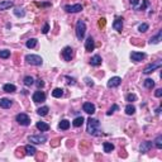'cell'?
Instances as JSON below:
<instances>
[{"label": "cell", "instance_id": "6da1fadb", "mask_svg": "<svg viewBox=\"0 0 162 162\" xmlns=\"http://www.w3.org/2000/svg\"><path fill=\"white\" fill-rule=\"evenodd\" d=\"M89 134L91 136H100V123L98 119L94 118H89L88 119V128H86Z\"/></svg>", "mask_w": 162, "mask_h": 162}, {"label": "cell", "instance_id": "7a4b0ae2", "mask_svg": "<svg viewBox=\"0 0 162 162\" xmlns=\"http://www.w3.org/2000/svg\"><path fill=\"white\" fill-rule=\"evenodd\" d=\"M75 32H76V37L79 41H82L85 37V33H86V24L84 20H77L76 23V29H75Z\"/></svg>", "mask_w": 162, "mask_h": 162}, {"label": "cell", "instance_id": "3957f363", "mask_svg": "<svg viewBox=\"0 0 162 162\" xmlns=\"http://www.w3.org/2000/svg\"><path fill=\"white\" fill-rule=\"evenodd\" d=\"M26 61L28 62L29 65H33V66H41V65L43 63L42 57L38 56V54H27Z\"/></svg>", "mask_w": 162, "mask_h": 162}, {"label": "cell", "instance_id": "277c9868", "mask_svg": "<svg viewBox=\"0 0 162 162\" xmlns=\"http://www.w3.org/2000/svg\"><path fill=\"white\" fill-rule=\"evenodd\" d=\"M15 120L20 124V125H24V127H27V125H29V124H30L29 117L27 115V114H24V113H20V114L17 115L15 117Z\"/></svg>", "mask_w": 162, "mask_h": 162}, {"label": "cell", "instance_id": "5b68a950", "mask_svg": "<svg viewBox=\"0 0 162 162\" xmlns=\"http://www.w3.org/2000/svg\"><path fill=\"white\" fill-rule=\"evenodd\" d=\"M72 56H74V50L70 47V46H66L62 50V57H63L65 61H71L72 60Z\"/></svg>", "mask_w": 162, "mask_h": 162}, {"label": "cell", "instance_id": "8992f818", "mask_svg": "<svg viewBox=\"0 0 162 162\" xmlns=\"http://www.w3.org/2000/svg\"><path fill=\"white\" fill-rule=\"evenodd\" d=\"M28 141L32 143H36V144H41V143L47 142V137L44 134H42V136H29Z\"/></svg>", "mask_w": 162, "mask_h": 162}, {"label": "cell", "instance_id": "52a82bcc", "mask_svg": "<svg viewBox=\"0 0 162 162\" xmlns=\"http://www.w3.org/2000/svg\"><path fill=\"white\" fill-rule=\"evenodd\" d=\"M161 61H158V62H156V63H150V65H147L146 67H144V70H143V74H146V75H148V74H151V72H153L154 70H157V68H160L161 67Z\"/></svg>", "mask_w": 162, "mask_h": 162}, {"label": "cell", "instance_id": "ba28073f", "mask_svg": "<svg viewBox=\"0 0 162 162\" xmlns=\"http://www.w3.org/2000/svg\"><path fill=\"white\" fill-rule=\"evenodd\" d=\"M32 99H33V101L34 103H43L44 100H46V94H44L43 91H36L33 94L32 96Z\"/></svg>", "mask_w": 162, "mask_h": 162}, {"label": "cell", "instance_id": "9c48e42d", "mask_svg": "<svg viewBox=\"0 0 162 162\" xmlns=\"http://www.w3.org/2000/svg\"><path fill=\"white\" fill-rule=\"evenodd\" d=\"M65 10L67 13H79L82 10V5L81 4H74V5H65Z\"/></svg>", "mask_w": 162, "mask_h": 162}, {"label": "cell", "instance_id": "30bf717a", "mask_svg": "<svg viewBox=\"0 0 162 162\" xmlns=\"http://www.w3.org/2000/svg\"><path fill=\"white\" fill-rule=\"evenodd\" d=\"M94 48H95V42H94V38L90 36L85 41V50L88 52H91V51H94Z\"/></svg>", "mask_w": 162, "mask_h": 162}, {"label": "cell", "instance_id": "8fae6325", "mask_svg": "<svg viewBox=\"0 0 162 162\" xmlns=\"http://www.w3.org/2000/svg\"><path fill=\"white\" fill-rule=\"evenodd\" d=\"M113 28H114L117 32H122L123 30V18H120V17H117L115 20L113 22Z\"/></svg>", "mask_w": 162, "mask_h": 162}, {"label": "cell", "instance_id": "7c38bea8", "mask_svg": "<svg viewBox=\"0 0 162 162\" xmlns=\"http://www.w3.org/2000/svg\"><path fill=\"white\" fill-rule=\"evenodd\" d=\"M130 58H132V61H134V62H141L142 60L146 58V53H143V52H132L130 53Z\"/></svg>", "mask_w": 162, "mask_h": 162}, {"label": "cell", "instance_id": "4fadbf2b", "mask_svg": "<svg viewBox=\"0 0 162 162\" xmlns=\"http://www.w3.org/2000/svg\"><path fill=\"white\" fill-rule=\"evenodd\" d=\"M120 84H122V79H120L119 76H114L108 81V88H110V89L117 88V86H119Z\"/></svg>", "mask_w": 162, "mask_h": 162}, {"label": "cell", "instance_id": "5bb4252c", "mask_svg": "<svg viewBox=\"0 0 162 162\" xmlns=\"http://www.w3.org/2000/svg\"><path fill=\"white\" fill-rule=\"evenodd\" d=\"M82 109H84V112L88 113V114H94L95 113V105L92 104V103H84Z\"/></svg>", "mask_w": 162, "mask_h": 162}, {"label": "cell", "instance_id": "9a60e30c", "mask_svg": "<svg viewBox=\"0 0 162 162\" xmlns=\"http://www.w3.org/2000/svg\"><path fill=\"white\" fill-rule=\"evenodd\" d=\"M152 148V142H150V141H146V142H143L142 144L139 146V151L141 153H147L148 151Z\"/></svg>", "mask_w": 162, "mask_h": 162}, {"label": "cell", "instance_id": "2e32d148", "mask_svg": "<svg viewBox=\"0 0 162 162\" xmlns=\"http://www.w3.org/2000/svg\"><path fill=\"white\" fill-rule=\"evenodd\" d=\"M24 151H26V154L27 156H34L37 152V150H36V147L34 146H30V144H27L26 147H24Z\"/></svg>", "mask_w": 162, "mask_h": 162}, {"label": "cell", "instance_id": "e0dca14e", "mask_svg": "<svg viewBox=\"0 0 162 162\" xmlns=\"http://www.w3.org/2000/svg\"><path fill=\"white\" fill-rule=\"evenodd\" d=\"M90 65L91 66H100L101 65V57L99 56V54H95V56H92L91 57V60H90Z\"/></svg>", "mask_w": 162, "mask_h": 162}, {"label": "cell", "instance_id": "ac0fdd59", "mask_svg": "<svg viewBox=\"0 0 162 162\" xmlns=\"http://www.w3.org/2000/svg\"><path fill=\"white\" fill-rule=\"evenodd\" d=\"M12 100H9V99H6V98H3V99H0V108H3V109H8L12 106Z\"/></svg>", "mask_w": 162, "mask_h": 162}, {"label": "cell", "instance_id": "d6986e66", "mask_svg": "<svg viewBox=\"0 0 162 162\" xmlns=\"http://www.w3.org/2000/svg\"><path fill=\"white\" fill-rule=\"evenodd\" d=\"M161 38H162V30H158V33L156 34V36H154V37H151L150 44H157V43H160Z\"/></svg>", "mask_w": 162, "mask_h": 162}, {"label": "cell", "instance_id": "ffe728a7", "mask_svg": "<svg viewBox=\"0 0 162 162\" xmlns=\"http://www.w3.org/2000/svg\"><path fill=\"white\" fill-rule=\"evenodd\" d=\"M13 5H14V3L10 1V0H5V1H1V3H0V12H1V10H6V9L12 8Z\"/></svg>", "mask_w": 162, "mask_h": 162}, {"label": "cell", "instance_id": "44dd1931", "mask_svg": "<svg viewBox=\"0 0 162 162\" xmlns=\"http://www.w3.org/2000/svg\"><path fill=\"white\" fill-rule=\"evenodd\" d=\"M3 90L5 92H15L17 88H15V85H13V84H5L3 86Z\"/></svg>", "mask_w": 162, "mask_h": 162}, {"label": "cell", "instance_id": "7402d4cb", "mask_svg": "<svg viewBox=\"0 0 162 162\" xmlns=\"http://www.w3.org/2000/svg\"><path fill=\"white\" fill-rule=\"evenodd\" d=\"M58 128L62 129V130H67L68 128H70V122H68L67 119H63L61 120L60 124H58Z\"/></svg>", "mask_w": 162, "mask_h": 162}, {"label": "cell", "instance_id": "603a6c76", "mask_svg": "<svg viewBox=\"0 0 162 162\" xmlns=\"http://www.w3.org/2000/svg\"><path fill=\"white\" fill-rule=\"evenodd\" d=\"M37 128H38L41 132H47V130L50 129V125L44 122H38L37 123Z\"/></svg>", "mask_w": 162, "mask_h": 162}, {"label": "cell", "instance_id": "cb8c5ba5", "mask_svg": "<svg viewBox=\"0 0 162 162\" xmlns=\"http://www.w3.org/2000/svg\"><path fill=\"white\" fill-rule=\"evenodd\" d=\"M103 148H104V152L110 153L113 150H114V144L110 143V142H104V144H103Z\"/></svg>", "mask_w": 162, "mask_h": 162}, {"label": "cell", "instance_id": "d4e9b609", "mask_svg": "<svg viewBox=\"0 0 162 162\" xmlns=\"http://www.w3.org/2000/svg\"><path fill=\"white\" fill-rule=\"evenodd\" d=\"M84 122H85V119L82 118V117H77V118L74 119V122H72V125L77 128V127H81L82 124H84Z\"/></svg>", "mask_w": 162, "mask_h": 162}, {"label": "cell", "instance_id": "484cf974", "mask_svg": "<svg viewBox=\"0 0 162 162\" xmlns=\"http://www.w3.org/2000/svg\"><path fill=\"white\" fill-rule=\"evenodd\" d=\"M48 112H50V108L48 106H42V108H39L38 110H37V114L41 115V117H44L48 114Z\"/></svg>", "mask_w": 162, "mask_h": 162}, {"label": "cell", "instance_id": "4316f807", "mask_svg": "<svg viewBox=\"0 0 162 162\" xmlns=\"http://www.w3.org/2000/svg\"><path fill=\"white\" fill-rule=\"evenodd\" d=\"M62 95H63V89H61V88H56L52 91V96H53V98H61Z\"/></svg>", "mask_w": 162, "mask_h": 162}, {"label": "cell", "instance_id": "83f0119b", "mask_svg": "<svg viewBox=\"0 0 162 162\" xmlns=\"http://www.w3.org/2000/svg\"><path fill=\"white\" fill-rule=\"evenodd\" d=\"M37 41L36 38H29L28 41H27V43H26V46H27V48H34L37 46Z\"/></svg>", "mask_w": 162, "mask_h": 162}, {"label": "cell", "instance_id": "f1b7e54d", "mask_svg": "<svg viewBox=\"0 0 162 162\" xmlns=\"http://www.w3.org/2000/svg\"><path fill=\"white\" fill-rule=\"evenodd\" d=\"M125 113L128 115H133L134 113H136V108H134V105H132V104H128L125 106Z\"/></svg>", "mask_w": 162, "mask_h": 162}, {"label": "cell", "instance_id": "f546056e", "mask_svg": "<svg viewBox=\"0 0 162 162\" xmlns=\"http://www.w3.org/2000/svg\"><path fill=\"white\" fill-rule=\"evenodd\" d=\"M153 86H154V81L152 80V79H146V80H144V88L152 89Z\"/></svg>", "mask_w": 162, "mask_h": 162}, {"label": "cell", "instance_id": "4dcf8cb0", "mask_svg": "<svg viewBox=\"0 0 162 162\" xmlns=\"http://www.w3.org/2000/svg\"><path fill=\"white\" fill-rule=\"evenodd\" d=\"M34 84V79L32 76H26L24 77V85L26 86H30Z\"/></svg>", "mask_w": 162, "mask_h": 162}, {"label": "cell", "instance_id": "1f68e13d", "mask_svg": "<svg viewBox=\"0 0 162 162\" xmlns=\"http://www.w3.org/2000/svg\"><path fill=\"white\" fill-rule=\"evenodd\" d=\"M10 57V51L9 50H1L0 51V58H8Z\"/></svg>", "mask_w": 162, "mask_h": 162}, {"label": "cell", "instance_id": "d6a6232c", "mask_svg": "<svg viewBox=\"0 0 162 162\" xmlns=\"http://www.w3.org/2000/svg\"><path fill=\"white\" fill-rule=\"evenodd\" d=\"M14 14L17 17H24V15H26V12H24L22 8H15L14 9Z\"/></svg>", "mask_w": 162, "mask_h": 162}, {"label": "cell", "instance_id": "836d02e7", "mask_svg": "<svg viewBox=\"0 0 162 162\" xmlns=\"http://www.w3.org/2000/svg\"><path fill=\"white\" fill-rule=\"evenodd\" d=\"M125 99H127V101L133 103V101L137 100V95H136V94H128V95L125 96Z\"/></svg>", "mask_w": 162, "mask_h": 162}, {"label": "cell", "instance_id": "e575fe53", "mask_svg": "<svg viewBox=\"0 0 162 162\" xmlns=\"http://www.w3.org/2000/svg\"><path fill=\"white\" fill-rule=\"evenodd\" d=\"M154 142H156V148L161 150V148H162V136H158Z\"/></svg>", "mask_w": 162, "mask_h": 162}, {"label": "cell", "instance_id": "d590c367", "mask_svg": "<svg viewBox=\"0 0 162 162\" xmlns=\"http://www.w3.org/2000/svg\"><path fill=\"white\" fill-rule=\"evenodd\" d=\"M138 30H139V32H147V30H148V24H146V23L139 24Z\"/></svg>", "mask_w": 162, "mask_h": 162}, {"label": "cell", "instance_id": "8d00e7d4", "mask_svg": "<svg viewBox=\"0 0 162 162\" xmlns=\"http://www.w3.org/2000/svg\"><path fill=\"white\" fill-rule=\"evenodd\" d=\"M118 109H119V108H118V105H115V104H114V105L112 106V108L109 109V112L106 113V115H112L113 113H114V110H118Z\"/></svg>", "mask_w": 162, "mask_h": 162}, {"label": "cell", "instance_id": "74e56055", "mask_svg": "<svg viewBox=\"0 0 162 162\" xmlns=\"http://www.w3.org/2000/svg\"><path fill=\"white\" fill-rule=\"evenodd\" d=\"M36 85H37V88H38V89H41V88H43V86H44V82H43V80L38 79V80H36Z\"/></svg>", "mask_w": 162, "mask_h": 162}, {"label": "cell", "instance_id": "f35d334b", "mask_svg": "<svg viewBox=\"0 0 162 162\" xmlns=\"http://www.w3.org/2000/svg\"><path fill=\"white\" fill-rule=\"evenodd\" d=\"M48 30H50V24L46 23V24H44V27H43V29H42V33L43 34H47Z\"/></svg>", "mask_w": 162, "mask_h": 162}, {"label": "cell", "instance_id": "ab89813d", "mask_svg": "<svg viewBox=\"0 0 162 162\" xmlns=\"http://www.w3.org/2000/svg\"><path fill=\"white\" fill-rule=\"evenodd\" d=\"M85 82H86V85H88V86H94V82H92V80H90L89 77L85 79Z\"/></svg>", "mask_w": 162, "mask_h": 162}, {"label": "cell", "instance_id": "60d3db41", "mask_svg": "<svg viewBox=\"0 0 162 162\" xmlns=\"http://www.w3.org/2000/svg\"><path fill=\"white\" fill-rule=\"evenodd\" d=\"M154 95H156V98H161L162 96V89H157L156 92H154Z\"/></svg>", "mask_w": 162, "mask_h": 162}, {"label": "cell", "instance_id": "b9f144b4", "mask_svg": "<svg viewBox=\"0 0 162 162\" xmlns=\"http://www.w3.org/2000/svg\"><path fill=\"white\" fill-rule=\"evenodd\" d=\"M66 79H67V82H68V84H71V85H75V84H76V82H75V79H70V77H68V76H66Z\"/></svg>", "mask_w": 162, "mask_h": 162}, {"label": "cell", "instance_id": "7bdbcfd3", "mask_svg": "<svg viewBox=\"0 0 162 162\" xmlns=\"http://www.w3.org/2000/svg\"><path fill=\"white\" fill-rule=\"evenodd\" d=\"M129 3H130V4H132L133 6H136V5L139 3V0H129Z\"/></svg>", "mask_w": 162, "mask_h": 162}]
</instances>
